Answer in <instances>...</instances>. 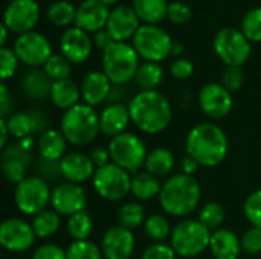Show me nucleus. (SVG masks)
Segmentation results:
<instances>
[{
    "instance_id": "obj_24",
    "label": "nucleus",
    "mask_w": 261,
    "mask_h": 259,
    "mask_svg": "<svg viewBox=\"0 0 261 259\" xmlns=\"http://www.w3.org/2000/svg\"><path fill=\"white\" fill-rule=\"evenodd\" d=\"M112 87H113V84L104 72L92 70L83 78V81L80 84L81 98H83L84 104H87L90 107L99 105L109 99Z\"/></svg>"
},
{
    "instance_id": "obj_16",
    "label": "nucleus",
    "mask_w": 261,
    "mask_h": 259,
    "mask_svg": "<svg viewBox=\"0 0 261 259\" xmlns=\"http://www.w3.org/2000/svg\"><path fill=\"white\" fill-rule=\"evenodd\" d=\"M32 224L21 218H8L0 226V244L11 253H21L29 250L35 241Z\"/></svg>"
},
{
    "instance_id": "obj_51",
    "label": "nucleus",
    "mask_w": 261,
    "mask_h": 259,
    "mask_svg": "<svg viewBox=\"0 0 261 259\" xmlns=\"http://www.w3.org/2000/svg\"><path fill=\"white\" fill-rule=\"evenodd\" d=\"M32 259H66V250L57 244H41L34 250Z\"/></svg>"
},
{
    "instance_id": "obj_21",
    "label": "nucleus",
    "mask_w": 261,
    "mask_h": 259,
    "mask_svg": "<svg viewBox=\"0 0 261 259\" xmlns=\"http://www.w3.org/2000/svg\"><path fill=\"white\" fill-rule=\"evenodd\" d=\"M139 17L133 6L118 5L110 11L106 29L110 32L115 41H125L127 38H133L139 29Z\"/></svg>"
},
{
    "instance_id": "obj_14",
    "label": "nucleus",
    "mask_w": 261,
    "mask_h": 259,
    "mask_svg": "<svg viewBox=\"0 0 261 259\" xmlns=\"http://www.w3.org/2000/svg\"><path fill=\"white\" fill-rule=\"evenodd\" d=\"M199 107L210 119H223L232 111V93L220 82H208L199 92Z\"/></svg>"
},
{
    "instance_id": "obj_60",
    "label": "nucleus",
    "mask_w": 261,
    "mask_h": 259,
    "mask_svg": "<svg viewBox=\"0 0 261 259\" xmlns=\"http://www.w3.org/2000/svg\"><path fill=\"white\" fill-rule=\"evenodd\" d=\"M102 3H106V5H115L116 2H119V0H101Z\"/></svg>"
},
{
    "instance_id": "obj_44",
    "label": "nucleus",
    "mask_w": 261,
    "mask_h": 259,
    "mask_svg": "<svg viewBox=\"0 0 261 259\" xmlns=\"http://www.w3.org/2000/svg\"><path fill=\"white\" fill-rule=\"evenodd\" d=\"M243 214L252 227L261 229V189L249 194L243 203Z\"/></svg>"
},
{
    "instance_id": "obj_11",
    "label": "nucleus",
    "mask_w": 261,
    "mask_h": 259,
    "mask_svg": "<svg viewBox=\"0 0 261 259\" xmlns=\"http://www.w3.org/2000/svg\"><path fill=\"white\" fill-rule=\"evenodd\" d=\"M214 50L226 66H243L251 56V41L237 27H222L214 35Z\"/></svg>"
},
{
    "instance_id": "obj_2",
    "label": "nucleus",
    "mask_w": 261,
    "mask_h": 259,
    "mask_svg": "<svg viewBox=\"0 0 261 259\" xmlns=\"http://www.w3.org/2000/svg\"><path fill=\"white\" fill-rule=\"evenodd\" d=\"M226 133L213 122H202L190 130L185 139V150L200 166H219L228 156Z\"/></svg>"
},
{
    "instance_id": "obj_37",
    "label": "nucleus",
    "mask_w": 261,
    "mask_h": 259,
    "mask_svg": "<svg viewBox=\"0 0 261 259\" xmlns=\"http://www.w3.org/2000/svg\"><path fill=\"white\" fill-rule=\"evenodd\" d=\"M144 232L145 235L154 241V243H162L165 241L168 237H171V226L170 221L165 215L162 214H153L150 217H147L145 223H144Z\"/></svg>"
},
{
    "instance_id": "obj_38",
    "label": "nucleus",
    "mask_w": 261,
    "mask_h": 259,
    "mask_svg": "<svg viewBox=\"0 0 261 259\" xmlns=\"http://www.w3.org/2000/svg\"><path fill=\"white\" fill-rule=\"evenodd\" d=\"M145 209L141 203L138 202H128L121 206L118 212V221L119 226L127 227V229H136L141 224L145 223Z\"/></svg>"
},
{
    "instance_id": "obj_30",
    "label": "nucleus",
    "mask_w": 261,
    "mask_h": 259,
    "mask_svg": "<svg viewBox=\"0 0 261 259\" xmlns=\"http://www.w3.org/2000/svg\"><path fill=\"white\" fill-rule=\"evenodd\" d=\"M176 166V159L174 154L164 147L154 148L151 151H148L147 160H145V171L150 172L151 176H156L158 179L168 176Z\"/></svg>"
},
{
    "instance_id": "obj_27",
    "label": "nucleus",
    "mask_w": 261,
    "mask_h": 259,
    "mask_svg": "<svg viewBox=\"0 0 261 259\" xmlns=\"http://www.w3.org/2000/svg\"><path fill=\"white\" fill-rule=\"evenodd\" d=\"M210 252L216 259H237L242 252L240 238L236 232L220 227L211 232Z\"/></svg>"
},
{
    "instance_id": "obj_17",
    "label": "nucleus",
    "mask_w": 261,
    "mask_h": 259,
    "mask_svg": "<svg viewBox=\"0 0 261 259\" xmlns=\"http://www.w3.org/2000/svg\"><path fill=\"white\" fill-rule=\"evenodd\" d=\"M87 195L81 185L63 182L52 189L50 206L55 212L64 217H72L86 209Z\"/></svg>"
},
{
    "instance_id": "obj_56",
    "label": "nucleus",
    "mask_w": 261,
    "mask_h": 259,
    "mask_svg": "<svg viewBox=\"0 0 261 259\" xmlns=\"http://www.w3.org/2000/svg\"><path fill=\"white\" fill-rule=\"evenodd\" d=\"M124 96H125V92H124L122 85H113L107 101H109L110 104H119V102H122V98H124Z\"/></svg>"
},
{
    "instance_id": "obj_55",
    "label": "nucleus",
    "mask_w": 261,
    "mask_h": 259,
    "mask_svg": "<svg viewBox=\"0 0 261 259\" xmlns=\"http://www.w3.org/2000/svg\"><path fill=\"white\" fill-rule=\"evenodd\" d=\"M199 166H200V165H199V163H197V162H196L193 157H190L188 154L179 160V168H180V172H182V174H187V176H193V177H194V174L197 172Z\"/></svg>"
},
{
    "instance_id": "obj_13",
    "label": "nucleus",
    "mask_w": 261,
    "mask_h": 259,
    "mask_svg": "<svg viewBox=\"0 0 261 259\" xmlns=\"http://www.w3.org/2000/svg\"><path fill=\"white\" fill-rule=\"evenodd\" d=\"M12 49L18 60L29 67L44 66L52 56V46L49 38L37 31H29L17 35Z\"/></svg>"
},
{
    "instance_id": "obj_6",
    "label": "nucleus",
    "mask_w": 261,
    "mask_h": 259,
    "mask_svg": "<svg viewBox=\"0 0 261 259\" xmlns=\"http://www.w3.org/2000/svg\"><path fill=\"white\" fill-rule=\"evenodd\" d=\"M211 232L199 220H182L171 232V247L177 256L194 258L210 249Z\"/></svg>"
},
{
    "instance_id": "obj_46",
    "label": "nucleus",
    "mask_w": 261,
    "mask_h": 259,
    "mask_svg": "<svg viewBox=\"0 0 261 259\" xmlns=\"http://www.w3.org/2000/svg\"><path fill=\"white\" fill-rule=\"evenodd\" d=\"M167 17L176 24H185L193 18V9L188 3L176 0L168 5Z\"/></svg>"
},
{
    "instance_id": "obj_47",
    "label": "nucleus",
    "mask_w": 261,
    "mask_h": 259,
    "mask_svg": "<svg viewBox=\"0 0 261 259\" xmlns=\"http://www.w3.org/2000/svg\"><path fill=\"white\" fill-rule=\"evenodd\" d=\"M245 81V73L242 66H226L222 75V84L232 93L242 89Z\"/></svg>"
},
{
    "instance_id": "obj_33",
    "label": "nucleus",
    "mask_w": 261,
    "mask_h": 259,
    "mask_svg": "<svg viewBox=\"0 0 261 259\" xmlns=\"http://www.w3.org/2000/svg\"><path fill=\"white\" fill-rule=\"evenodd\" d=\"M136 85L142 90H158V87L164 81V69L159 63L145 61L139 66L136 76Z\"/></svg>"
},
{
    "instance_id": "obj_52",
    "label": "nucleus",
    "mask_w": 261,
    "mask_h": 259,
    "mask_svg": "<svg viewBox=\"0 0 261 259\" xmlns=\"http://www.w3.org/2000/svg\"><path fill=\"white\" fill-rule=\"evenodd\" d=\"M12 107H14V102H12V96L6 87V84L3 82L0 85V118L2 119H8L12 113Z\"/></svg>"
},
{
    "instance_id": "obj_9",
    "label": "nucleus",
    "mask_w": 261,
    "mask_h": 259,
    "mask_svg": "<svg viewBox=\"0 0 261 259\" xmlns=\"http://www.w3.org/2000/svg\"><path fill=\"white\" fill-rule=\"evenodd\" d=\"M174 41L170 34L158 24H141L133 37V47L145 61L161 63L173 50Z\"/></svg>"
},
{
    "instance_id": "obj_10",
    "label": "nucleus",
    "mask_w": 261,
    "mask_h": 259,
    "mask_svg": "<svg viewBox=\"0 0 261 259\" xmlns=\"http://www.w3.org/2000/svg\"><path fill=\"white\" fill-rule=\"evenodd\" d=\"M96 194L107 202H121L132 194V176L121 166L109 163L95 171L92 179Z\"/></svg>"
},
{
    "instance_id": "obj_35",
    "label": "nucleus",
    "mask_w": 261,
    "mask_h": 259,
    "mask_svg": "<svg viewBox=\"0 0 261 259\" xmlns=\"http://www.w3.org/2000/svg\"><path fill=\"white\" fill-rule=\"evenodd\" d=\"M66 229L73 241H86L93 232V220L86 211H83L67 218Z\"/></svg>"
},
{
    "instance_id": "obj_7",
    "label": "nucleus",
    "mask_w": 261,
    "mask_h": 259,
    "mask_svg": "<svg viewBox=\"0 0 261 259\" xmlns=\"http://www.w3.org/2000/svg\"><path fill=\"white\" fill-rule=\"evenodd\" d=\"M107 148L110 151L112 163L121 166L130 174L139 172V169L144 168L148 156L144 140L133 133H122L110 139Z\"/></svg>"
},
{
    "instance_id": "obj_28",
    "label": "nucleus",
    "mask_w": 261,
    "mask_h": 259,
    "mask_svg": "<svg viewBox=\"0 0 261 259\" xmlns=\"http://www.w3.org/2000/svg\"><path fill=\"white\" fill-rule=\"evenodd\" d=\"M67 143L69 142L61 133V130L49 128L38 136V140H37L38 154L40 157H44L49 160H61L66 156Z\"/></svg>"
},
{
    "instance_id": "obj_31",
    "label": "nucleus",
    "mask_w": 261,
    "mask_h": 259,
    "mask_svg": "<svg viewBox=\"0 0 261 259\" xmlns=\"http://www.w3.org/2000/svg\"><path fill=\"white\" fill-rule=\"evenodd\" d=\"M162 183L156 176L150 172H136L132 177V195H135L139 202H148L161 194Z\"/></svg>"
},
{
    "instance_id": "obj_54",
    "label": "nucleus",
    "mask_w": 261,
    "mask_h": 259,
    "mask_svg": "<svg viewBox=\"0 0 261 259\" xmlns=\"http://www.w3.org/2000/svg\"><path fill=\"white\" fill-rule=\"evenodd\" d=\"M93 44L98 47V49H101V50H106L115 40L112 38V35H110V32L104 27V29H99L98 32H95L93 34Z\"/></svg>"
},
{
    "instance_id": "obj_42",
    "label": "nucleus",
    "mask_w": 261,
    "mask_h": 259,
    "mask_svg": "<svg viewBox=\"0 0 261 259\" xmlns=\"http://www.w3.org/2000/svg\"><path fill=\"white\" fill-rule=\"evenodd\" d=\"M242 31L249 41H261V6L251 8L243 15Z\"/></svg>"
},
{
    "instance_id": "obj_50",
    "label": "nucleus",
    "mask_w": 261,
    "mask_h": 259,
    "mask_svg": "<svg viewBox=\"0 0 261 259\" xmlns=\"http://www.w3.org/2000/svg\"><path fill=\"white\" fill-rule=\"evenodd\" d=\"M170 73L176 79H188L194 73V64L187 58H176L170 66Z\"/></svg>"
},
{
    "instance_id": "obj_1",
    "label": "nucleus",
    "mask_w": 261,
    "mask_h": 259,
    "mask_svg": "<svg viewBox=\"0 0 261 259\" xmlns=\"http://www.w3.org/2000/svg\"><path fill=\"white\" fill-rule=\"evenodd\" d=\"M130 118L135 127L145 134L165 131L173 119L171 104L159 90H142L128 102Z\"/></svg>"
},
{
    "instance_id": "obj_48",
    "label": "nucleus",
    "mask_w": 261,
    "mask_h": 259,
    "mask_svg": "<svg viewBox=\"0 0 261 259\" xmlns=\"http://www.w3.org/2000/svg\"><path fill=\"white\" fill-rule=\"evenodd\" d=\"M242 250L248 255H260L261 253V229L258 227H251L248 229L242 238Z\"/></svg>"
},
{
    "instance_id": "obj_57",
    "label": "nucleus",
    "mask_w": 261,
    "mask_h": 259,
    "mask_svg": "<svg viewBox=\"0 0 261 259\" xmlns=\"http://www.w3.org/2000/svg\"><path fill=\"white\" fill-rule=\"evenodd\" d=\"M0 148H6V142H8V136L11 134L9 133V128H8V124H6V119H2L0 118Z\"/></svg>"
},
{
    "instance_id": "obj_18",
    "label": "nucleus",
    "mask_w": 261,
    "mask_h": 259,
    "mask_svg": "<svg viewBox=\"0 0 261 259\" xmlns=\"http://www.w3.org/2000/svg\"><path fill=\"white\" fill-rule=\"evenodd\" d=\"M135 235L130 229L113 226L106 231L101 240V250L106 259H130L135 253Z\"/></svg>"
},
{
    "instance_id": "obj_40",
    "label": "nucleus",
    "mask_w": 261,
    "mask_h": 259,
    "mask_svg": "<svg viewBox=\"0 0 261 259\" xmlns=\"http://www.w3.org/2000/svg\"><path fill=\"white\" fill-rule=\"evenodd\" d=\"M43 70L52 81L67 79L72 73V63L63 53H52L43 66Z\"/></svg>"
},
{
    "instance_id": "obj_23",
    "label": "nucleus",
    "mask_w": 261,
    "mask_h": 259,
    "mask_svg": "<svg viewBox=\"0 0 261 259\" xmlns=\"http://www.w3.org/2000/svg\"><path fill=\"white\" fill-rule=\"evenodd\" d=\"M61 176L66 182L81 185L89 179H93L96 166L93 165L92 159L80 151H73L66 154L61 160Z\"/></svg>"
},
{
    "instance_id": "obj_39",
    "label": "nucleus",
    "mask_w": 261,
    "mask_h": 259,
    "mask_svg": "<svg viewBox=\"0 0 261 259\" xmlns=\"http://www.w3.org/2000/svg\"><path fill=\"white\" fill-rule=\"evenodd\" d=\"M225 218H226L225 208L220 203H217V202H210V203L203 205V208L199 212V218L197 220L210 232H214V231L222 227V224L225 223Z\"/></svg>"
},
{
    "instance_id": "obj_5",
    "label": "nucleus",
    "mask_w": 261,
    "mask_h": 259,
    "mask_svg": "<svg viewBox=\"0 0 261 259\" xmlns=\"http://www.w3.org/2000/svg\"><path fill=\"white\" fill-rule=\"evenodd\" d=\"M139 66V55L133 44L113 41L102 50V72L113 85H125L128 81L135 79Z\"/></svg>"
},
{
    "instance_id": "obj_26",
    "label": "nucleus",
    "mask_w": 261,
    "mask_h": 259,
    "mask_svg": "<svg viewBox=\"0 0 261 259\" xmlns=\"http://www.w3.org/2000/svg\"><path fill=\"white\" fill-rule=\"evenodd\" d=\"M52 84L54 81L46 75L43 69L38 67H29L20 79L23 93L32 101H44L50 98Z\"/></svg>"
},
{
    "instance_id": "obj_8",
    "label": "nucleus",
    "mask_w": 261,
    "mask_h": 259,
    "mask_svg": "<svg viewBox=\"0 0 261 259\" xmlns=\"http://www.w3.org/2000/svg\"><path fill=\"white\" fill-rule=\"evenodd\" d=\"M52 191L49 189L47 182L38 176H28L14 189V202L17 209L23 215L35 217L40 212L46 211L50 205Z\"/></svg>"
},
{
    "instance_id": "obj_53",
    "label": "nucleus",
    "mask_w": 261,
    "mask_h": 259,
    "mask_svg": "<svg viewBox=\"0 0 261 259\" xmlns=\"http://www.w3.org/2000/svg\"><path fill=\"white\" fill-rule=\"evenodd\" d=\"M89 157L92 159V162H93V165L96 166V169H98V168H102V166H106V165H109V163H112L110 151H109V148H106V147H95V148L90 151Z\"/></svg>"
},
{
    "instance_id": "obj_20",
    "label": "nucleus",
    "mask_w": 261,
    "mask_h": 259,
    "mask_svg": "<svg viewBox=\"0 0 261 259\" xmlns=\"http://www.w3.org/2000/svg\"><path fill=\"white\" fill-rule=\"evenodd\" d=\"M93 40L90 35L78 26L67 27L60 38L61 53L73 64L84 63L92 53Z\"/></svg>"
},
{
    "instance_id": "obj_49",
    "label": "nucleus",
    "mask_w": 261,
    "mask_h": 259,
    "mask_svg": "<svg viewBox=\"0 0 261 259\" xmlns=\"http://www.w3.org/2000/svg\"><path fill=\"white\" fill-rule=\"evenodd\" d=\"M176 252L171 244L165 243H153L144 252L141 259H176Z\"/></svg>"
},
{
    "instance_id": "obj_12",
    "label": "nucleus",
    "mask_w": 261,
    "mask_h": 259,
    "mask_svg": "<svg viewBox=\"0 0 261 259\" xmlns=\"http://www.w3.org/2000/svg\"><path fill=\"white\" fill-rule=\"evenodd\" d=\"M32 143L34 139L28 137L2 150L0 166L5 179L9 183L17 185L28 177L26 171L32 163Z\"/></svg>"
},
{
    "instance_id": "obj_29",
    "label": "nucleus",
    "mask_w": 261,
    "mask_h": 259,
    "mask_svg": "<svg viewBox=\"0 0 261 259\" xmlns=\"http://www.w3.org/2000/svg\"><path fill=\"white\" fill-rule=\"evenodd\" d=\"M81 98V89L80 85L72 81L70 78L67 79H61V81H54L52 84V90H50V101L52 104L60 108V110H70L72 107L78 105Z\"/></svg>"
},
{
    "instance_id": "obj_25",
    "label": "nucleus",
    "mask_w": 261,
    "mask_h": 259,
    "mask_svg": "<svg viewBox=\"0 0 261 259\" xmlns=\"http://www.w3.org/2000/svg\"><path fill=\"white\" fill-rule=\"evenodd\" d=\"M128 122H132L130 110H128V104L124 102L109 104L99 113V130L104 136L110 139L125 133Z\"/></svg>"
},
{
    "instance_id": "obj_22",
    "label": "nucleus",
    "mask_w": 261,
    "mask_h": 259,
    "mask_svg": "<svg viewBox=\"0 0 261 259\" xmlns=\"http://www.w3.org/2000/svg\"><path fill=\"white\" fill-rule=\"evenodd\" d=\"M110 15L109 5L101 0H83L76 6V20L75 26L81 27L86 32H98L104 29Z\"/></svg>"
},
{
    "instance_id": "obj_34",
    "label": "nucleus",
    "mask_w": 261,
    "mask_h": 259,
    "mask_svg": "<svg viewBox=\"0 0 261 259\" xmlns=\"http://www.w3.org/2000/svg\"><path fill=\"white\" fill-rule=\"evenodd\" d=\"M61 215L58 212H55L54 209H46L43 212H40L38 215H35L32 218V229L35 232L37 238H49L54 237L60 226H61Z\"/></svg>"
},
{
    "instance_id": "obj_59",
    "label": "nucleus",
    "mask_w": 261,
    "mask_h": 259,
    "mask_svg": "<svg viewBox=\"0 0 261 259\" xmlns=\"http://www.w3.org/2000/svg\"><path fill=\"white\" fill-rule=\"evenodd\" d=\"M184 53V46L180 44V43H174L173 44V50H171V55H174V56H179L180 58V55Z\"/></svg>"
},
{
    "instance_id": "obj_32",
    "label": "nucleus",
    "mask_w": 261,
    "mask_h": 259,
    "mask_svg": "<svg viewBox=\"0 0 261 259\" xmlns=\"http://www.w3.org/2000/svg\"><path fill=\"white\" fill-rule=\"evenodd\" d=\"M168 5L167 0H133V9L147 24H158L162 21L167 17Z\"/></svg>"
},
{
    "instance_id": "obj_43",
    "label": "nucleus",
    "mask_w": 261,
    "mask_h": 259,
    "mask_svg": "<svg viewBox=\"0 0 261 259\" xmlns=\"http://www.w3.org/2000/svg\"><path fill=\"white\" fill-rule=\"evenodd\" d=\"M34 169H35V176H38L47 183L57 182L63 177L60 160H49L44 157H38L34 163Z\"/></svg>"
},
{
    "instance_id": "obj_45",
    "label": "nucleus",
    "mask_w": 261,
    "mask_h": 259,
    "mask_svg": "<svg viewBox=\"0 0 261 259\" xmlns=\"http://www.w3.org/2000/svg\"><path fill=\"white\" fill-rule=\"evenodd\" d=\"M18 56L15 55L14 49L3 46L0 47V72H2V79L6 81L8 78H11L18 66Z\"/></svg>"
},
{
    "instance_id": "obj_58",
    "label": "nucleus",
    "mask_w": 261,
    "mask_h": 259,
    "mask_svg": "<svg viewBox=\"0 0 261 259\" xmlns=\"http://www.w3.org/2000/svg\"><path fill=\"white\" fill-rule=\"evenodd\" d=\"M8 32H11L8 27H6V24L2 21V24H0V44H2V47L6 44V41H8Z\"/></svg>"
},
{
    "instance_id": "obj_15",
    "label": "nucleus",
    "mask_w": 261,
    "mask_h": 259,
    "mask_svg": "<svg viewBox=\"0 0 261 259\" xmlns=\"http://www.w3.org/2000/svg\"><path fill=\"white\" fill-rule=\"evenodd\" d=\"M38 18L40 5L37 0H11L3 12V23L17 35L34 31Z\"/></svg>"
},
{
    "instance_id": "obj_4",
    "label": "nucleus",
    "mask_w": 261,
    "mask_h": 259,
    "mask_svg": "<svg viewBox=\"0 0 261 259\" xmlns=\"http://www.w3.org/2000/svg\"><path fill=\"white\" fill-rule=\"evenodd\" d=\"M61 133L73 147H87L101 133L99 114L93 107L78 104L64 111L61 118Z\"/></svg>"
},
{
    "instance_id": "obj_3",
    "label": "nucleus",
    "mask_w": 261,
    "mask_h": 259,
    "mask_svg": "<svg viewBox=\"0 0 261 259\" xmlns=\"http://www.w3.org/2000/svg\"><path fill=\"white\" fill-rule=\"evenodd\" d=\"M202 198V188L196 177L187 174H174L162 183L159 203L165 214L184 218L193 214Z\"/></svg>"
},
{
    "instance_id": "obj_41",
    "label": "nucleus",
    "mask_w": 261,
    "mask_h": 259,
    "mask_svg": "<svg viewBox=\"0 0 261 259\" xmlns=\"http://www.w3.org/2000/svg\"><path fill=\"white\" fill-rule=\"evenodd\" d=\"M102 250L95 243L86 241H73L66 249V259H102Z\"/></svg>"
},
{
    "instance_id": "obj_36",
    "label": "nucleus",
    "mask_w": 261,
    "mask_h": 259,
    "mask_svg": "<svg viewBox=\"0 0 261 259\" xmlns=\"http://www.w3.org/2000/svg\"><path fill=\"white\" fill-rule=\"evenodd\" d=\"M47 18L57 26H67L76 20V6L69 0H55L47 6Z\"/></svg>"
},
{
    "instance_id": "obj_19",
    "label": "nucleus",
    "mask_w": 261,
    "mask_h": 259,
    "mask_svg": "<svg viewBox=\"0 0 261 259\" xmlns=\"http://www.w3.org/2000/svg\"><path fill=\"white\" fill-rule=\"evenodd\" d=\"M8 128L11 136L17 137L18 140L28 139L32 134H41L44 133L49 124V118L40 111V110H32V111H17L12 113L6 119Z\"/></svg>"
}]
</instances>
